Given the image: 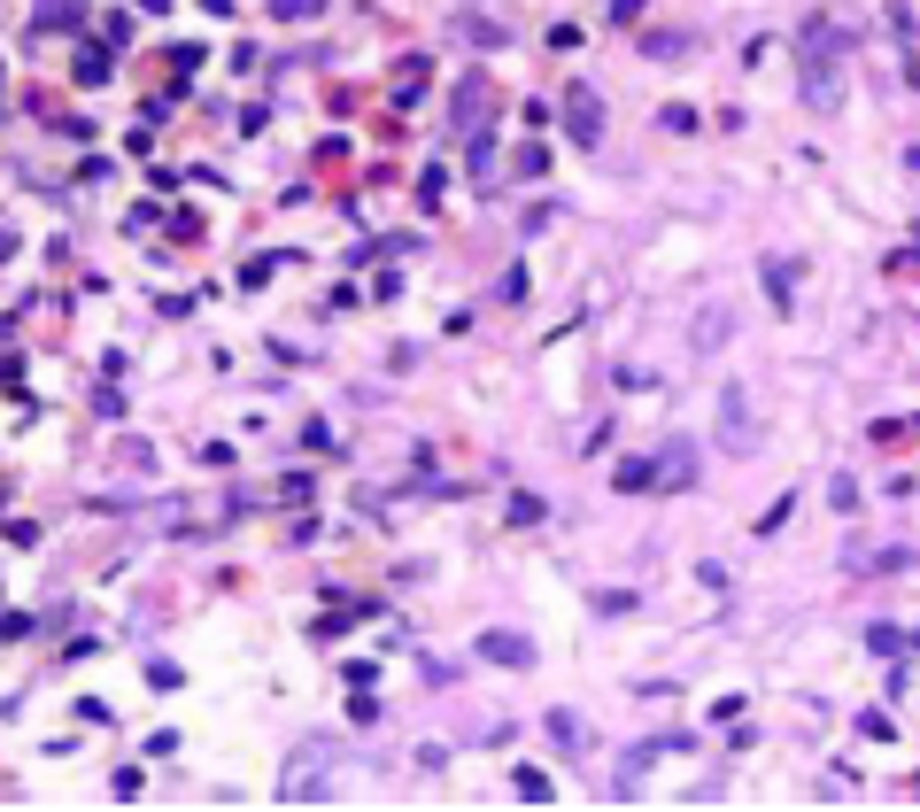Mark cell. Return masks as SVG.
Masks as SVG:
<instances>
[{"mask_svg": "<svg viewBox=\"0 0 920 812\" xmlns=\"http://www.w3.org/2000/svg\"><path fill=\"white\" fill-rule=\"evenodd\" d=\"M480 650H488L496 665H527V658H534V650H527L519 635H480Z\"/></svg>", "mask_w": 920, "mask_h": 812, "instance_id": "obj_6", "label": "cell"}, {"mask_svg": "<svg viewBox=\"0 0 920 812\" xmlns=\"http://www.w3.org/2000/svg\"><path fill=\"white\" fill-rule=\"evenodd\" d=\"M480 124H488V86L473 78L465 94H456V132H480Z\"/></svg>", "mask_w": 920, "mask_h": 812, "instance_id": "obj_4", "label": "cell"}, {"mask_svg": "<svg viewBox=\"0 0 920 812\" xmlns=\"http://www.w3.org/2000/svg\"><path fill=\"white\" fill-rule=\"evenodd\" d=\"M550 735H558L573 758H588V719H581V712H550Z\"/></svg>", "mask_w": 920, "mask_h": 812, "instance_id": "obj_5", "label": "cell"}, {"mask_svg": "<svg viewBox=\"0 0 920 812\" xmlns=\"http://www.w3.org/2000/svg\"><path fill=\"white\" fill-rule=\"evenodd\" d=\"M325 758H333L325 743H302V750H294V766L279 773V797H317V781H325Z\"/></svg>", "mask_w": 920, "mask_h": 812, "instance_id": "obj_2", "label": "cell"}, {"mask_svg": "<svg viewBox=\"0 0 920 812\" xmlns=\"http://www.w3.org/2000/svg\"><path fill=\"white\" fill-rule=\"evenodd\" d=\"M565 124H573L581 148H596V140H604V109H596V94H573V101H565Z\"/></svg>", "mask_w": 920, "mask_h": 812, "instance_id": "obj_3", "label": "cell"}, {"mask_svg": "<svg viewBox=\"0 0 920 812\" xmlns=\"http://www.w3.org/2000/svg\"><path fill=\"white\" fill-rule=\"evenodd\" d=\"M611 17H619V24H635V17H642V0H611Z\"/></svg>", "mask_w": 920, "mask_h": 812, "instance_id": "obj_7", "label": "cell"}, {"mask_svg": "<svg viewBox=\"0 0 920 812\" xmlns=\"http://www.w3.org/2000/svg\"><path fill=\"white\" fill-rule=\"evenodd\" d=\"M835 55H843V40H835L827 24H804V101H812V109H835V94H843Z\"/></svg>", "mask_w": 920, "mask_h": 812, "instance_id": "obj_1", "label": "cell"}]
</instances>
